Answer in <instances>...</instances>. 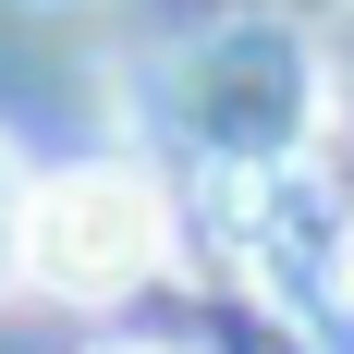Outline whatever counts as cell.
Instances as JSON below:
<instances>
[{"label": "cell", "instance_id": "6da1fadb", "mask_svg": "<svg viewBox=\"0 0 354 354\" xmlns=\"http://www.w3.org/2000/svg\"><path fill=\"white\" fill-rule=\"evenodd\" d=\"M159 257H171V196L135 159H73V171L37 183V208H25V281L37 293L122 306L135 281H159Z\"/></svg>", "mask_w": 354, "mask_h": 354}, {"label": "cell", "instance_id": "7a4b0ae2", "mask_svg": "<svg viewBox=\"0 0 354 354\" xmlns=\"http://www.w3.org/2000/svg\"><path fill=\"white\" fill-rule=\"evenodd\" d=\"M25 208H37V183H25V159H12V135H0V293L25 281Z\"/></svg>", "mask_w": 354, "mask_h": 354}, {"label": "cell", "instance_id": "3957f363", "mask_svg": "<svg viewBox=\"0 0 354 354\" xmlns=\"http://www.w3.org/2000/svg\"><path fill=\"white\" fill-rule=\"evenodd\" d=\"M86 354H171V342H86Z\"/></svg>", "mask_w": 354, "mask_h": 354}]
</instances>
